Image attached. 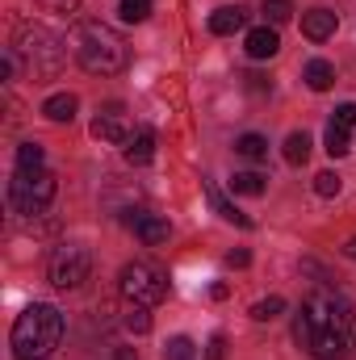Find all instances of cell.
<instances>
[{
  "instance_id": "16",
  "label": "cell",
  "mask_w": 356,
  "mask_h": 360,
  "mask_svg": "<svg viewBox=\"0 0 356 360\" xmlns=\"http://www.w3.org/2000/svg\"><path fill=\"white\" fill-rule=\"evenodd\" d=\"M76 109H80V101H76L72 92H55V96H46V101H42V113H46L51 122H72V117H76Z\"/></svg>"
},
{
  "instance_id": "23",
  "label": "cell",
  "mask_w": 356,
  "mask_h": 360,
  "mask_svg": "<svg viewBox=\"0 0 356 360\" xmlns=\"http://www.w3.org/2000/svg\"><path fill=\"white\" fill-rule=\"evenodd\" d=\"M231 188H235V193H243V197H260V193L268 188V176H260V172H235Z\"/></svg>"
},
{
  "instance_id": "29",
  "label": "cell",
  "mask_w": 356,
  "mask_h": 360,
  "mask_svg": "<svg viewBox=\"0 0 356 360\" xmlns=\"http://www.w3.org/2000/svg\"><path fill=\"white\" fill-rule=\"evenodd\" d=\"M340 188H344L340 172H319V176H314V193H319V197H340Z\"/></svg>"
},
{
  "instance_id": "35",
  "label": "cell",
  "mask_w": 356,
  "mask_h": 360,
  "mask_svg": "<svg viewBox=\"0 0 356 360\" xmlns=\"http://www.w3.org/2000/svg\"><path fill=\"white\" fill-rule=\"evenodd\" d=\"M344 256H348V260H352V264H356V235H352V239H348V243H344Z\"/></svg>"
},
{
  "instance_id": "22",
  "label": "cell",
  "mask_w": 356,
  "mask_h": 360,
  "mask_svg": "<svg viewBox=\"0 0 356 360\" xmlns=\"http://www.w3.org/2000/svg\"><path fill=\"white\" fill-rule=\"evenodd\" d=\"M122 323H126V331H130V335H147V331H151V306H139V302H130Z\"/></svg>"
},
{
  "instance_id": "12",
  "label": "cell",
  "mask_w": 356,
  "mask_h": 360,
  "mask_svg": "<svg viewBox=\"0 0 356 360\" xmlns=\"http://www.w3.org/2000/svg\"><path fill=\"white\" fill-rule=\"evenodd\" d=\"M348 348H352V335H340V331H314V344H310L319 360H344Z\"/></svg>"
},
{
  "instance_id": "17",
  "label": "cell",
  "mask_w": 356,
  "mask_h": 360,
  "mask_svg": "<svg viewBox=\"0 0 356 360\" xmlns=\"http://www.w3.org/2000/svg\"><path fill=\"white\" fill-rule=\"evenodd\" d=\"M302 80H306L314 92H327L331 84H336V68H331L327 59H310V63H306V72H302Z\"/></svg>"
},
{
  "instance_id": "26",
  "label": "cell",
  "mask_w": 356,
  "mask_h": 360,
  "mask_svg": "<svg viewBox=\"0 0 356 360\" xmlns=\"http://www.w3.org/2000/svg\"><path fill=\"white\" fill-rule=\"evenodd\" d=\"M164 360H197V344L189 335H172L164 344Z\"/></svg>"
},
{
  "instance_id": "31",
  "label": "cell",
  "mask_w": 356,
  "mask_h": 360,
  "mask_svg": "<svg viewBox=\"0 0 356 360\" xmlns=\"http://www.w3.org/2000/svg\"><path fill=\"white\" fill-rule=\"evenodd\" d=\"M222 356H227V335L214 331V335H210V348H205V360H222Z\"/></svg>"
},
{
  "instance_id": "1",
  "label": "cell",
  "mask_w": 356,
  "mask_h": 360,
  "mask_svg": "<svg viewBox=\"0 0 356 360\" xmlns=\"http://www.w3.org/2000/svg\"><path fill=\"white\" fill-rule=\"evenodd\" d=\"M59 340H63V314H59L55 306H46V302L25 306V310L17 314V323H13V335H8L13 356H17V360H46V356H55Z\"/></svg>"
},
{
  "instance_id": "27",
  "label": "cell",
  "mask_w": 356,
  "mask_h": 360,
  "mask_svg": "<svg viewBox=\"0 0 356 360\" xmlns=\"http://www.w3.org/2000/svg\"><path fill=\"white\" fill-rule=\"evenodd\" d=\"M281 310H285V297H265V302L252 306V319H256V323H272Z\"/></svg>"
},
{
  "instance_id": "11",
  "label": "cell",
  "mask_w": 356,
  "mask_h": 360,
  "mask_svg": "<svg viewBox=\"0 0 356 360\" xmlns=\"http://www.w3.org/2000/svg\"><path fill=\"white\" fill-rule=\"evenodd\" d=\"M92 139H101V143H126V139H130V130H126L117 105H109V109L92 122Z\"/></svg>"
},
{
  "instance_id": "33",
  "label": "cell",
  "mask_w": 356,
  "mask_h": 360,
  "mask_svg": "<svg viewBox=\"0 0 356 360\" xmlns=\"http://www.w3.org/2000/svg\"><path fill=\"white\" fill-rule=\"evenodd\" d=\"M42 8H51V13H76L80 0H42Z\"/></svg>"
},
{
  "instance_id": "34",
  "label": "cell",
  "mask_w": 356,
  "mask_h": 360,
  "mask_svg": "<svg viewBox=\"0 0 356 360\" xmlns=\"http://www.w3.org/2000/svg\"><path fill=\"white\" fill-rule=\"evenodd\" d=\"M227 264H231V269H248V264H252V256L239 248V252H227Z\"/></svg>"
},
{
  "instance_id": "28",
  "label": "cell",
  "mask_w": 356,
  "mask_h": 360,
  "mask_svg": "<svg viewBox=\"0 0 356 360\" xmlns=\"http://www.w3.org/2000/svg\"><path fill=\"white\" fill-rule=\"evenodd\" d=\"M265 17L272 25H285L293 17V0H265Z\"/></svg>"
},
{
  "instance_id": "9",
  "label": "cell",
  "mask_w": 356,
  "mask_h": 360,
  "mask_svg": "<svg viewBox=\"0 0 356 360\" xmlns=\"http://www.w3.org/2000/svg\"><path fill=\"white\" fill-rule=\"evenodd\" d=\"M122 155H126V164H134V168L151 164V160H155V130L139 126V130H134V134L122 143Z\"/></svg>"
},
{
  "instance_id": "20",
  "label": "cell",
  "mask_w": 356,
  "mask_h": 360,
  "mask_svg": "<svg viewBox=\"0 0 356 360\" xmlns=\"http://www.w3.org/2000/svg\"><path fill=\"white\" fill-rule=\"evenodd\" d=\"M42 164H46L42 143H21L17 147V172H42Z\"/></svg>"
},
{
  "instance_id": "15",
  "label": "cell",
  "mask_w": 356,
  "mask_h": 360,
  "mask_svg": "<svg viewBox=\"0 0 356 360\" xmlns=\"http://www.w3.org/2000/svg\"><path fill=\"white\" fill-rule=\"evenodd\" d=\"M205 197H210V205L218 210V218H227V222H235V226H243V231H252V226H256L248 214H239V210H235V205L218 193V184H214V180H205Z\"/></svg>"
},
{
  "instance_id": "13",
  "label": "cell",
  "mask_w": 356,
  "mask_h": 360,
  "mask_svg": "<svg viewBox=\"0 0 356 360\" xmlns=\"http://www.w3.org/2000/svg\"><path fill=\"white\" fill-rule=\"evenodd\" d=\"M243 51H248L252 59H272V55L281 51V38H276V30H272V25H256V30H248Z\"/></svg>"
},
{
  "instance_id": "36",
  "label": "cell",
  "mask_w": 356,
  "mask_h": 360,
  "mask_svg": "<svg viewBox=\"0 0 356 360\" xmlns=\"http://www.w3.org/2000/svg\"><path fill=\"white\" fill-rule=\"evenodd\" d=\"M117 360H134V352L130 348H117Z\"/></svg>"
},
{
  "instance_id": "8",
  "label": "cell",
  "mask_w": 356,
  "mask_h": 360,
  "mask_svg": "<svg viewBox=\"0 0 356 360\" xmlns=\"http://www.w3.org/2000/svg\"><path fill=\"white\" fill-rule=\"evenodd\" d=\"M126 226H134V235H139L147 248H160V243H168V235H172L168 218L147 214V210H130V214H126Z\"/></svg>"
},
{
  "instance_id": "25",
  "label": "cell",
  "mask_w": 356,
  "mask_h": 360,
  "mask_svg": "<svg viewBox=\"0 0 356 360\" xmlns=\"http://www.w3.org/2000/svg\"><path fill=\"white\" fill-rule=\"evenodd\" d=\"M117 17L126 25H139V21L151 17V0H117Z\"/></svg>"
},
{
  "instance_id": "7",
  "label": "cell",
  "mask_w": 356,
  "mask_h": 360,
  "mask_svg": "<svg viewBox=\"0 0 356 360\" xmlns=\"http://www.w3.org/2000/svg\"><path fill=\"white\" fill-rule=\"evenodd\" d=\"M306 310H310V319H314V331H340V335H352V302L344 297V293H331V289H323V293H314L310 302H306Z\"/></svg>"
},
{
  "instance_id": "30",
  "label": "cell",
  "mask_w": 356,
  "mask_h": 360,
  "mask_svg": "<svg viewBox=\"0 0 356 360\" xmlns=\"http://www.w3.org/2000/svg\"><path fill=\"white\" fill-rule=\"evenodd\" d=\"M331 122H340L344 130H356V101H344V105H336V117Z\"/></svg>"
},
{
  "instance_id": "21",
  "label": "cell",
  "mask_w": 356,
  "mask_h": 360,
  "mask_svg": "<svg viewBox=\"0 0 356 360\" xmlns=\"http://www.w3.org/2000/svg\"><path fill=\"white\" fill-rule=\"evenodd\" d=\"M235 151H239L243 160H256V164H260V160H268V139L265 134H239V139H235Z\"/></svg>"
},
{
  "instance_id": "24",
  "label": "cell",
  "mask_w": 356,
  "mask_h": 360,
  "mask_svg": "<svg viewBox=\"0 0 356 360\" xmlns=\"http://www.w3.org/2000/svg\"><path fill=\"white\" fill-rule=\"evenodd\" d=\"M293 340H298V348H306V352H310V344H314V319H310L306 306L293 314Z\"/></svg>"
},
{
  "instance_id": "2",
  "label": "cell",
  "mask_w": 356,
  "mask_h": 360,
  "mask_svg": "<svg viewBox=\"0 0 356 360\" xmlns=\"http://www.w3.org/2000/svg\"><path fill=\"white\" fill-rule=\"evenodd\" d=\"M72 55L92 76H117L126 68V42L105 21H80L72 34Z\"/></svg>"
},
{
  "instance_id": "32",
  "label": "cell",
  "mask_w": 356,
  "mask_h": 360,
  "mask_svg": "<svg viewBox=\"0 0 356 360\" xmlns=\"http://www.w3.org/2000/svg\"><path fill=\"white\" fill-rule=\"evenodd\" d=\"M17 68H21V55H17V46H8L4 51V80H17Z\"/></svg>"
},
{
  "instance_id": "14",
  "label": "cell",
  "mask_w": 356,
  "mask_h": 360,
  "mask_svg": "<svg viewBox=\"0 0 356 360\" xmlns=\"http://www.w3.org/2000/svg\"><path fill=\"white\" fill-rule=\"evenodd\" d=\"M243 21H248V13H243L239 4H222V8H214V13H210V34L227 38V34L243 30Z\"/></svg>"
},
{
  "instance_id": "3",
  "label": "cell",
  "mask_w": 356,
  "mask_h": 360,
  "mask_svg": "<svg viewBox=\"0 0 356 360\" xmlns=\"http://www.w3.org/2000/svg\"><path fill=\"white\" fill-rule=\"evenodd\" d=\"M13 46H17V55H25L34 76H55L63 68V38L51 34L46 25H21Z\"/></svg>"
},
{
  "instance_id": "6",
  "label": "cell",
  "mask_w": 356,
  "mask_h": 360,
  "mask_svg": "<svg viewBox=\"0 0 356 360\" xmlns=\"http://www.w3.org/2000/svg\"><path fill=\"white\" fill-rule=\"evenodd\" d=\"M89 272H92V256L84 243H59L51 264H46V276H51L55 289H80L89 281Z\"/></svg>"
},
{
  "instance_id": "4",
  "label": "cell",
  "mask_w": 356,
  "mask_h": 360,
  "mask_svg": "<svg viewBox=\"0 0 356 360\" xmlns=\"http://www.w3.org/2000/svg\"><path fill=\"white\" fill-rule=\"evenodd\" d=\"M55 188H59V180L51 176L46 168L42 172H13V180H8V205H13V214H42L55 201Z\"/></svg>"
},
{
  "instance_id": "5",
  "label": "cell",
  "mask_w": 356,
  "mask_h": 360,
  "mask_svg": "<svg viewBox=\"0 0 356 360\" xmlns=\"http://www.w3.org/2000/svg\"><path fill=\"white\" fill-rule=\"evenodd\" d=\"M117 285H122V297L126 302H139V306H155V302L168 297V276L155 269V264H147V260L126 264Z\"/></svg>"
},
{
  "instance_id": "19",
  "label": "cell",
  "mask_w": 356,
  "mask_h": 360,
  "mask_svg": "<svg viewBox=\"0 0 356 360\" xmlns=\"http://www.w3.org/2000/svg\"><path fill=\"white\" fill-rule=\"evenodd\" d=\"M323 143H327V155H331V160H340V155H348V151H352V130H344L340 122H331Z\"/></svg>"
},
{
  "instance_id": "18",
  "label": "cell",
  "mask_w": 356,
  "mask_h": 360,
  "mask_svg": "<svg viewBox=\"0 0 356 360\" xmlns=\"http://www.w3.org/2000/svg\"><path fill=\"white\" fill-rule=\"evenodd\" d=\"M281 155H285V164H293V168H302V164L310 160V134H306V130H293V134L285 139V147H281Z\"/></svg>"
},
{
  "instance_id": "10",
  "label": "cell",
  "mask_w": 356,
  "mask_h": 360,
  "mask_svg": "<svg viewBox=\"0 0 356 360\" xmlns=\"http://www.w3.org/2000/svg\"><path fill=\"white\" fill-rule=\"evenodd\" d=\"M336 25H340V17H336L331 8H310V13H302V34H306L310 42H327V38L336 34Z\"/></svg>"
}]
</instances>
